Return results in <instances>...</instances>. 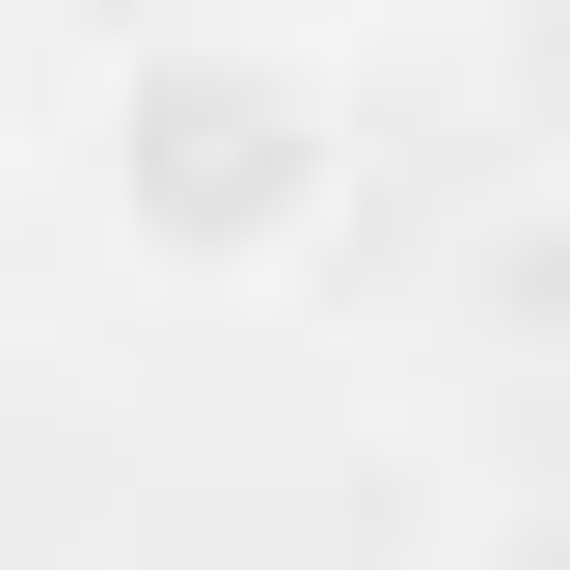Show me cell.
<instances>
[{
    "mask_svg": "<svg viewBox=\"0 0 570 570\" xmlns=\"http://www.w3.org/2000/svg\"><path fill=\"white\" fill-rule=\"evenodd\" d=\"M353 190H381L353 55L272 28V0H190V28H136L82 82V218L136 245V299H299L353 245Z\"/></svg>",
    "mask_w": 570,
    "mask_h": 570,
    "instance_id": "6da1fadb",
    "label": "cell"
},
{
    "mask_svg": "<svg viewBox=\"0 0 570 570\" xmlns=\"http://www.w3.org/2000/svg\"><path fill=\"white\" fill-rule=\"evenodd\" d=\"M435 570H570V489H489V517H462Z\"/></svg>",
    "mask_w": 570,
    "mask_h": 570,
    "instance_id": "7a4b0ae2",
    "label": "cell"
},
{
    "mask_svg": "<svg viewBox=\"0 0 570 570\" xmlns=\"http://www.w3.org/2000/svg\"><path fill=\"white\" fill-rule=\"evenodd\" d=\"M0 55H28V0H0Z\"/></svg>",
    "mask_w": 570,
    "mask_h": 570,
    "instance_id": "3957f363",
    "label": "cell"
}]
</instances>
